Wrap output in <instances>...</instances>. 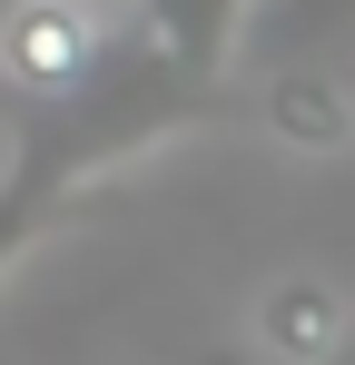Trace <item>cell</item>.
Here are the masks:
<instances>
[{
    "instance_id": "1",
    "label": "cell",
    "mask_w": 355,
    "mask_h": 365,
    "mask_svg": "<svg viewBox=\"0 0 355 365\" xmlns=\"http://www.w3.org/2000/svg\"><path fill=\"white\" fill-rule=\"evenodd\" d=\"M109 60V10L89 0H10L0 10V79L20 99H79Z\"/></svg>"
},
{
    "instance_id": "2",
    "label": "cell",
    "mask_w": 355,
    "mask_h": 365,
    "mask_svg": "<svg viewBox=\"0 0 355 365\" xmlns=\"http://www.w3.org/2000/svg\"><path fill=\"white\" fill-rule=\"evenodd\" d=\"M257 346L277 365H336L355 346V297L346 277H326V267H287V277H267V297H257Z\"/></svg>"
},
{
    "instance_id": "3",
    "label": "cell",
    "mask_w": 355,
    "mask_h": 365,
    "mask_svg": "<svg viewBox=\"0 0 355 365\" xmlns=\"http://www.w3.org/2000/svg\"><path fill=\"white\" fill-rule=\"evenodd\" d=\"M138 10H148V50H158V69L187 79V89H217L227 60H237V40L257 30L267 0H138Z\"/></svg>"
},
{
    "instance_id": "4",
    "label": "cell",
    "mask_w": 355,
    "mask_h": 365,
    "mask_svg": "<svg viewBox=\"0 0 355 365\" xmlns=\"http://www.w3.org/2000/svg\"><path fill=\"white\" fill-rule=\"evenodd\" d=\"M267 119L287 128V138H306V148H336V138L355 128V109H346V89H336V79H316V69H296L287 89L267 99Z\"/></svg>"
},
{
    "instance_id": "5",
    "label": "cell",
    "mask_w": 355,
    "mask_h": 365,
    "mask_svg": "<svg viewBox=\"0 0 355 365\" xmlns=\"http://www.w3.org/2000/svg\"><path fill=\"white\" fill-rule=\"evenodd\" d=\"M287 40H326V30H355V0H277L267 10Z\"/></svg>"
},
{
    "instance_id": "6",
    "label": "cell",
    "mask_w": 355,
    "mask_h": 365,
    "mask_svg": "<svg viewBox=\"0 0 355 365\" xmlns=\"http://www.w3.org/2000/svg\"><path fill=\"white\" fill-rule=\"evenodd\" d=\"M89 10H118V0H89Z\"/></svg>"
}]
</instances>
